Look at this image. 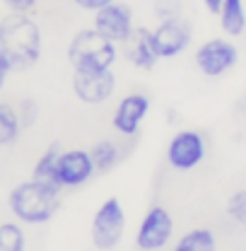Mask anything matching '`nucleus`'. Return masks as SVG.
Segmentation results:
<instances>
[{
    "label": "nucleus",
    "instance_id": "1",
    "mask_svg": "<svg viewBox=\"0 0 246 251\" xmlns=\"http://www.w3.org/2000/svg\"><path fill=\"white\" fill-rule=\"evenodd\" d=\"M0 51L15 68H29L41 56V31L27 15H5L0 20Z\"/></svg>",
    "mask_w": 246,
    "mask_h": 251
},
{
    "label": "nucleus",
    "instance_id": "2",
    "mask_svg": "<svg viewBox=\"0 0 246 251\" xmlns=\"http://www.w3.org/2000/svg\"><path fill=\"white\" fill-rule=\"evenodd\" d=\"M61 188L53 184H44L29 179L20 186L10 191V210L20 222L27 225H41L56 215V210L61 208V198H58Z\"/></svg>",
    "mask_w": 246,
    "mask_h": 251
},
{
    "label": "nucleus",
    "instance_id": "3",
    "mask_svg": "<svg viewBox=\"0 0 246 251\" xmlns=\"http://www.w3.org/2000/svg\"><path fill=\"white\" fill-rule=\"evenodd\" d=\"M68 61L75 68V73H90V70H106L116 61V44L109 41L94 29L77 31L68 44Z\"/></svg>",
    "mask_w": 246,
    "mask_h": 251
},
{
    "label": "nucleus",
    "instance_id": "4",
    "mask_svg": "<svg viewBox=\"0 0 246 251\" xmlns=\"http://www.w3.org/2000/svg\"><path fill=\"white\" fill-rule=\"evenodd\" d=\"M125 232V213L116 196L106 198L92 218V244L99 251L114 249Z\"/></svg>",
    "mask_w": 246,
    "mask_h": 251
},
{
    "label": "nucleus",
    "instance_id": "5",
    "mask_svg": "<svg viewBox=\"0 0 246 251\" xmlns=\"http://www.w3.org/2000/svg\"><path fill=\"white\" fill-rule=\"evenodd\" d=\"M92 27L101 36H106L109 41H114V44H128L133 39V34H135V29H133V12L123 2H111V5L97 10Z\"/></svg>",
    "mask_w": 246,
    "mask_h": 251
},
{
    "label": "nucleus",
    "instance_id": "6",
    "mask_svg": "<svg viewBox=\"0 0 246 251\" xmlns=\"http://www.w3.org/2000/svg\"><path fill=\"white\" fill-rule=\"evenodd\" d=\"M172 234H174V220L169 215V210L162 208V205H154L145 213V218L140 220L135 244L143 251H157L167 247Z\"/></svg>",
    "mask_w": 246,
    "mask_h": 251
},
{
    "label": "nucleus",
    "instance_id": "7",
    "mask_svg": "<svg viewBox=\"0 0 246 251\" xmlns=\"http://www.w3.org/2000/svg\"><path fill=\"white\" fill-rule=\"evenodd\" d=\"M237 61H239V51L227 39H208L196 51V63H198L200 73L208 77L224 75L227 70H232L237 65Z\"/></svg>",
    "mask_w": 246,
    "mask_h": 251
},
{
    "label": "nucleus",
    "instance_id": "8",
    "mask_svg": "<svg viewBox=\"0 0 246 251\" xmlns=\"http://www.w3.org/2000/svg\"><path fill=\"white\" fill-rule=\"evenodd\" d=\"M203 157H205V140L198 130H179L167 145V162L179 172L198 167Z\"/></svg>",
    "mask_w": 246,
    "mask_h": 251
},
{
    "label": "nucleus",
    "instance_id": "9",
    "mask_svg": "<svg viewBox=\"0 0 246 251\" xmlns=\"http://www.w3.org/2000/svg\"><path fill=\"white\" fill-rule=\"evenodd\" d=\"M116 87V75L111 73V68L106 70H90V73H75L73 77V90L77 94V99H82L85 104H101L106 101Z\"/></svg>",
    "mask_w": 246,
    "mask_h": 251
},
{
    "label": "nucleus",
    "instance_id": "10",
    "mask_svg": "<svg viewBox=\"0 0 246 251\" xmlns=\"http://www.w3.org/2000/svg\"><path fill=\"white\" fill-rule=\"evenodd\" d=\"M154 49L159 53V58H174L184 51L191 41V27L181 17H172V20H162L152 29Z\"/></svg>",
    "mask_w": 246,
    "mask_h": 251
},
{
    "label": "nucleus",
    "instance_id": "11",
    "mask_svg": "<svg viewBox=\"0 0 246 251\" xmlns=\"http://www.w3.org/2000/svg\"><path fill=\"white\" fill-rule=\"evenodd\" d=\"M94 172L92 155L87 150H68L58 159V172H56V181L61 188H75L82 186L85 181H90Z\"/></svg>",
    "mask_w": 246,
    "mask_h": 251
},
{
    "label": "nucleus",
    "instance_id": "12",
    "mask_svg": "<svg viewBox=\"0 0 246 251\" xmlns=\"http://www.w3.org/2000/svg\"><path fill=\"white\" fill-rule=\"evenodd\" d=\"M148 111H150V99L145 94H128L119 101L111 124L121 135H135Z\"/></svg>",
    "mask_w": 246,
    "mask_h": 251
},
{
    "label": "nucleus",
    "instance_id": "13",
    "mask_svg": "<svg viewBox=\"0 0 246 251\" xmlns=\"http://www.w3.org/2000/svg\"><path fill=\"white\" fill-rule=\"evenodd\" d=\"M128 61L133 65H138V68H145V70H150V68L157 65L159 53L154 49L152 29H145V27L135 29L133 39L128 41Z\"/></svg>",
    "mask_w": 246,
    "mask_h": 251
},
{
    "label": "nucleus",
    "instance_id": "14",
    "mask_svg": "<svg viewBox=\"0 0 246 251\" xmlns=\"http://www.w3.org/2000/svg\"><path fill=\"white\" fill-rule=\"evenodd\" d=\"M61 155L63 152H61V148H58V143H51L49 150L39 157V162L34 164V174H31V179L58 186V181H56V172H58V159H61Z\"/></svg>",
    "mask_w": 246,
    "mask_h": 251
},
{
    "label": "nucleus",
    "instance_id": "15",
    "mask_svg": "<svg viewBox=\"0 0 246 251\" xmlns=\"http://www.w3.org/2000/svg\"><path fill=\"white\" fill-rule=\"evenodd\" d=\"M174 251H217V242L215 234L205 227H196V229H188L186 234L179 237Z\"/></svg>",
    "mask_w": 246,
    "mask_h": 251
},
{
    "label": "nucleus",
    "instance_id": "16",
    "mask_svg": "<svg viewBox=\"0 0 246 251\" xmlns=\"http://www.w3.org/2000/svg\"><path fill=\"white\" fill-rule=\"evenodd\" d=\"M220 25H222V31H224V34L239 36L246 27L244 2H242V0H224L222 12H220Z\"/></svg>",
    "mask_w": 246,
    "mask_h": 251
},
{
    "label": "nucleus",
    "instance_id": "17",
    "mask_svg": "<svg viewBox=\"0 0 246 251\" xmlns=\"http://www.w3.org/2000/svg\"><path fill=\"white\" fill-rule=\"evenodd\" d=\"M20 128H22V121H20V114L10 106V104H0V145H10L17 140L20 135Z\"/></svg>",
    "mask_w": 246,
    "mask_h": 251
},
{
    "label": "nucleus",
    "instance_id": "18",
    "mask_svg": "<svg viewBox=\"0 0 246 251\" xmlns=\"http://www.w3.org/2000/svg\"><path fill=\"white\" fill-rule=\"evenodd\" d=\"M92 155V162H94V169L99 174H106L109 169H114V164L119 162V148L111 143V140H99L90 150Z\"/></svg>",
    "mask_w": 246,
    "mask_h": 251
},
{
    "label": "nucleus",
    "instance_id": "19",
    "mask_svg": "<svg viewBox=\"0 0 246 251\" xmlns=\"http://www.w3.org/2000/svg\"><path fill=\"white\" fill-rule=\"evenodd\" d=\"M0 251H25V232L15 222L0 225Z\"/></svg>",
    "mask_w": 246,
    "mask_h": 251
},
{
    "label": "nucleus",
    "instance_id": "20",
    "mask_svg": "<svg viewBox=\"0 0 246 251\" xmlns=\"http://www.w3.org/2000/svg\"><path fill=\"white\" fill-rule=\"evenodd\" d=\"M227 213H229L232 220L246 225V191L244 188L229 196V201H227Z\"/></svg>",
    "mask_w": 246,
    "mask_h": 251
},
{
    "label": "nucleus",
    "instance_id": "21",
    "mask_svg": "<svg viewBox=\"0 0 246 251\" xmlns=\"http://www.w3.org/2000/svg\"><path fill=\"white\" fill-rule=\"evenodd\" d=\"M154 12H157L159 20L179 17V12H181V0H154Z\"/></svg>",
    "mask_w": 246,
    "mask_h": 251
},
{
    "label": "nucleus",
    "instance_id": "22",
    "mask_svg": "<svg viewBox=\"0 0 246 251\" xmlns=\"http://www.w3.org/2000/svg\"><path fill=\"white\" fill-rule=\"evenodd\" d=\"M36 116H39L36 101L34 99H22L20 101V121H22V126H34Z\"/></svg>",
    "mask_w": 246,
    "mask_h": 251
},
{
    "label": "nucleus",
    "instance_id": "23",
    "mask_svg": "<svg viewBox=\"0 0 246 251\" xmlns=\"http://www.w3.org/2000/svg\"><path fill=\"white\" fill-rule=\"evenodd\" d=\"M7 5L10 12H17V15H27L36 7V0H2Z\"/></svg>",
    "mask_w": 246,
    "mask_h": 251
},
{
    "label": "nucleus",
    "instance_id": "24",
    "mask_svg": "<svg viewBox=\"0 0 246 251\" xmlns=\"http://www.w3.org/2000/svg\"><path fill=\"white\" fill-rule=\"evenodd\" d=\"M111 2H116V0H75V5H77V7L90 10V12H97V10H101V7L111 5Z\"/></svg>",
    "mask_w": 246,
    "mask_h": 251
},
{
    "label": "nucleus",
    "instance_id": "25",
    "mask_svg": "<svg viewBox=\"0 0 246 251\" xmlns=\"http://www.w3.org/2000/svg\"><path fill=\"white\" fill-rule=\"evenodd\" d=\"M12 68H15V63L10 61V56H5V53L0 51V87L5 85V80H7V75H10Z\"/></svg>",
    "mask_w": 246,
    "mask_h": 251
},
{
    "label": "nucleus",
    "instance_id": "26",
    "mask_svg": "<svg viewBox=\"0 0 246 251\" xmlns=\"http://www.w3.org/2000/svg\"><path fill=\"white\" fill-rule=\"evenodd\" d=\"M203 5H205V10H208L210 15H220V12H222L224 0H203Z\"/></svg>",
    "mask_w": 246,
    "mask_h": 251
}]
</instances>
